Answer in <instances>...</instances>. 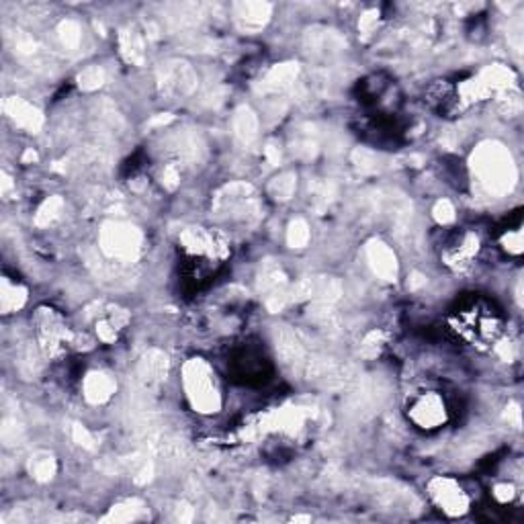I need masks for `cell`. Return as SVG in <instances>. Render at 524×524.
Returning <instances> with one entry per match:
<instances>
[{
  "label": "cell",
  "instance_id": "obj_4",
  "mask_svg": "<svg viewBox=\"0 0 524 524\" xmlns=\"http://www.w3.org/2000/svg\"><path fill=\"white\" fill-rule=\"evenodd\" d=\"M430 496L449 514H463L469 506L465 492L453 479H442V477L434 479L430 484Z\"/></svg>",
  "mask_w": 524,
  "mask_h": 524
},
{
  "label": "cell",
  "instance_id": "obj_15",
  "mask_svg": "<svg viewBox=\"0 0 524 524\" xmlns=\"http://www.w3.org/2000/svg\"><path fill=\"white\" fill-rule=\"evenodd\" d=\"M434 217L440 222V224H449L455 219V209L449 201H438V205L434 207Z\"/></svg>",
  "mask_w": 524,
  "mask_h": 524
},
{
  "label": "cell",
  "instance_id": "obj_5",
  "mask_svg": "<svg viewBox=\"0 0 524 524\" xmlns=\"http://www.w3.org/2000/svg\"><path fill=\"white\" fill-rule=\"evenodd\" d=\"M409 418L420 428H436L446 418L444 401L436 393H426L420 399H416V403L409 407Z\"/></svg>",
  "mask_w": 524,
  "mask_h": 524
},
{
  "label": "cell",
  "instance_id": "obj_2",
  "mask_svg": "<svg viewBox=\"0 0 524 524\" xmlns=\"http://www.w3.org/2000/svg\"><path fill=\"white\" fill-rule=\"evenodd\" d=\"M184 388H187V395L195 409L217 412L219 393L215 388L211 369L203 361L195 359L184 367Z\"/></svg>",
  "mask_w": 524,
  "mask_h": 524
},
{
  "label": "cell",
  "instance_id": "obj_11",
  "mask_svg": "<svg viewBox=\"0 0 524 524\" xmlns=\"http://www.w3.org/2000/svg\"><path fill=\"white\" fill-rule=\"evenodd\" d=\"M31 473H33L35 479H39V481H49V479L53 477V473H56V461H53V457H49V455H39V457H35L33 463H31Z\"/></svg>",
  "mask_w": 524,
  "mask_h": 524
},
{
  "label": "cell",
  "instance_id": "obj_16",
  "mask_svg": "<svg viewBox=\"0 0 524 524\" xmlns=\"http://www.w3.org/2000/svg\"><path fill=\"white\" fill-rule=\"evenodd\" d=\"M62 207V201L60 199H49V201H45V205L39 209V215H37V224H45V217H56L58 213V209Z\"/></svg>",
  "mask_w": 524,
  "mask_h": 524
},
{
  "label": "cell",
  "instance_id": "obj_13",
  "mask_svg": "<svg viewBox=\"0 0 524 524\" xmlns=\"http://www.w3.org/2000/svg\"><path fill=\"white\" fill-rule=\"evenodd\" d=\"M309 238V230H307V224L301 222V219H295L289 228V244L293 248H301Z\"/></svg>",
  "mask_w": 524,
  "mask_h": 524
},
{
  "label": "cell",
  "instance_id": "obj_1",
  "mask_svg": "<svg viewBox=\"0 0 524 524\" xmlns=\"http://www.w3.org/2000/svg\"><path fill=\"white\" fill-rule=\"evenodd\" d=\"M475 168L481 174V182L490 191H510V184L514 182V166L510 162V154L502 145H484L477 154Z\"/></svg>",
  "mask_w": 524,
  "mask_h": 524
},
{
  "label": "cell",
  "instance_id": "obj_17",
  "mask_svg": "<svg viewBox=\"0 0 524 524\" xmlns=\"http://www.w3.org/2000/svg\"><path fill=\"white\" fill-rule=\"evenodd\" d=\"M494 494H496V498H498L500 502H508V500L514 496V492H512V486H498Z\"/></svg>",
  "mask_w": 524,
  "mask_h": 524
},
{
  "label": "cell",
  "instance_id": "obj_14",
  "mask_svg": "<svg viewBox=\"0 0 524 524\" xmlns=\"http://www.w3.org/2000/svg\"><path fill=\"white\" fill-rule=\"evenodd\" d=\"M80 86L84 91H95L103 84V70L101 68H88L80 74Z\"/></svg>",
  "mask_w": 524,
  "mask_h": 524
},
{
  "label": "cell",
  "instance_id": "obj_6",
  "mask_svg": "<svg viewBox=\"0 0 524 524\" xmlns=\"http://www.w3.org/2000/svg\"><path fill=\"white\" fill-rule=\"evenodd\" d=\"M369 261L373 264L375 272L379 276H383L385 281H392L395 278V272H397V264H395V257L393 252L381 242H375L369 246Z\"/></svg>",
  "mask_w": 524,
  "mask_h": 524
},
{
  "label": "cell",
  "instance_id": "obj_12",
  "mask_svg": "<svg viewBox=\"0 0 524 524\" xmlns=\"http://www.w3.org/2000/svg\"><path fill=\"white\" fill-rule=\"evenodd\" d=\"M270 191L276 195V199H289L295 191V176L283 174V176L274 178V182L270 184Z\"/></svg>",
  "mask_w": 524,
  "mask_h": 524
},
{
  "label": "cell",
  "instance_id": "obj_8",
  "mask_svg": "<svg viewBox=\"0 0 524 524\" xmlns=\"http://www.w3.org/2000/svg\"><path fill=\"white\" fill-rule=\"evenodd\" d=\"M6 109H8V113L12 115V119H14L19 126L27 128V130H39V126H41V121H43L41 115H39V111L33 109L31 105L23 103V101L12 99V101H8Z\"/></svg>",
  "mask_w": 524,
  "mask_h": 524
},
{
  "label": "cell",
  "instance_id": "obj_9",
  "mask_svg": "<svg viewBox=\"0 0 524 524\" xmlns=\"http://www.w3.org/2000/svg\"><path fill=\"white\" fill-rule=\"evenodd\" d=\"M25 299H27L25 289H21L19 285H10L8 278L2 281V309H4V313L19 309L25 303Z\"/></svg>",
  "mask_w": 524,
  "mask_h": 524
},
{
  "label": "cell",
  "instance_id": "obj_10",
  "mask_svg": "<svg viewBox=\"0 0 524 524\" xmlns=\"http://www.w3.org/2000/svg\"><path fill=\"white\" fill-rule=\"evenodd\" d=\"M234 126H236V133H238V137H242V139H252V137H257L259 121H257V117H254V113H252L250 109L242 107V109L236 113V121H234Z\"/></svg>",
  "mask_w": 524,
  "mask_h": 524
},
{
  "label": "cell",
  "instance_id": "obj_3",
  "mask_svg": "<svg viewBox=\"0 0 524 524\" xmlns=\"http://www.w3.org/2000/svg\"><path fill=\"white\" fill-rule=\"evenodd\" d=\"M141 236L135 228L121 226V224H109L103 230V248L107 254L117 259H133L139 250Z\"/></svg>",
  "mask_w": 524,
  "mask_h": 524
},
{
  "label": "cell",
  "instance_id": "obj_7",
  "mask_svg": "<svg viewBox=\"0 0 524 524\" xmlns=\"http://www.w3.org/2000/svg\"><path fill=\"white\" fill-rule=\"evenodd\" d=\"M84 392H86V397L93 401V403H101L105 399H109L113 392H115V383L111 381L109 375H103V373H93L88 375V379L84 381Z\"/></svg>",
  "mask_w": 524,
  "mask_h": 524
}]
</instances>
